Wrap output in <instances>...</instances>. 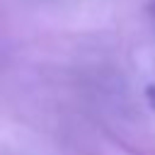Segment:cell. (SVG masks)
<instances>
[]
</instances>
